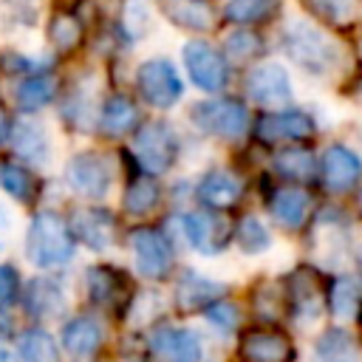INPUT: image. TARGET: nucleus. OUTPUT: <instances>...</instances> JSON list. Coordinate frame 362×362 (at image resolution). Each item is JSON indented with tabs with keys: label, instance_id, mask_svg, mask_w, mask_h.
Instances as JSON below:
<instances>
[{
	"label": "nucleus",
	"instance_id": "nucleus-1",
	"mask_svg": "<svg viewBox=\"0 0 362 362\" xmlns=\"http://www.w3.org/2000/svg\"><path fill=\"white\" fill-rule=\"evenodd\" d=\"M28 260L40 269H57L74 257L76 240L68 229V221L51 209H42L31 218L28 235H25Z\"/></svg>",
	"mask_w": 362,
	"mask_h": 362
},
{
	"label": "nucleus",
	"instance_id": "nucleus-2",
	"mask_svg": "<svg viewBox=\"0 0 362 362\" xmlns=\"http://www.w3.org/2000/svg\"><path fill=\"white\" fill-rule=\"evenodd\" d=\"M283 294H286V317L297 328H311L325 311L328 283L317 269L300 266L283 277Z\"/></svg>",
	"mask_w": 362,
	"mask_h": 362
},
{
	"label": "nucleus",
	"instance_id": "nucleus-3",
	"mask_svg": "<svg viewBox=\"0 0 362 362\" xmlns=\"http://www.w3.org/2000/svg\"><path fill=\"white\" fill-rule=\"evenodd\" d=\"M283 48L303 71L314 76H328L339 65L337 42L317 31L311 23H291L283 34Z\"/></svg>",
	"mask_w": 362,
	"mask_h": 362
},
{
	"label": "nucleus",
	"instance_id": "nucleus-4",
	"mask_svg": "<svg viewBox=\"0 0 362 362\" xmlns=\"http://www.w3.org/2000/svg\"><path fill=\"white\" fill-rule=\"evenodd\" d=\"M308 240H311V252H314L317 263L325 266V269H334L345 257V252L351 249V221H348V215L337 206L320 209L311 221Z\"/></svg>",
	"mask_w": 362,
	"mask_h": 362
},
{
	"label": "nucleus",
	"instance_id": "nucleus-5",
	"mask_svg": "<svg viewBox=\"0 0 362 362\" xmlns=\"http://www.w3.org/2000/svg\"><path fill=\"white\" fill-rule=\"evenodd\" d=\"M133 156L150 175L167 173L178 158V136L167 122H144L133 136Z\"/></svg>",
	"mask_w": 362,
	"mask_h": 362
},
{
	"label": "nucleus",
	"instance_id": "nucleus-6",
	"mask_svg": "<svg viewBox=\"0 0 362 362\" xmlns=\"http://www.w3.org/2000/svg\"><path fill=\"white\" fill-rule=\"evenodd\" d=\"M192 124L215 139H238L246 133L249 113L238 99H206L195 102L189 110Z\"/></svg>",
	"mask_w": 362,
	"mask_h": 362
},
{
	"label": "nucleus",
	"instance_id": "nucleus-7",
	"mask_svg": "<svg viewBox=\"0 0 362 362\" xmlns=\"http://www.w3.org/2000/svg\"><path fill=\"white\" fill-rule=\"evenodd\" d=\"M181 223H184V235H187L189 246L206 257L221 255L229 246L232 232H235V223L223 215V209H209V206H201V209L184 215Z\"/></svg>",
	"mask_w": 362,
	"mask_h": 362
},
{
	"label": "nucleus",
	"instance_id": "nucleus-8",
	"mask_svg": "<svg viewBox=\"0 0 362 362\" xmlns=\"http://www.w3.org/2000/svg\"><path fill=\"white\" fill-rule=\"evenodd\" d=\"M130 249L136 257V269L147 280H164L173 272V243L161 229L136 226L130 232Z\"/></svg>",
	"mask_w": 362,
	"mask_h": 362
},
{
	"label": "nucleus",
	"instance_id": "nucleus-9",
	"mask_svg": "<svg viewBox=\"0 0 362 362\" xmlns=\"http://www.w3.org/2000/svg\"><path fill=\"white\" fill-rule=\"evenodd\" d=\"M85 286H88V297L110 314L122 317L127 311V305L133 303V283L122 269L90 266L85 274Z\"/></svg>",
	"mask_w": 362,
	"mask_h": 362
},
{
	"label": "nucleus",
	"instance_id": "nucleus-10",
	"mask_svg": "<svg viewBox=\"0 0 362 362\" xmlns=\"http://www.w3.org/2000/svg\"><path fill=\"white\" fill-rule=\"evenodd\" d=\"M238 356L243 362H294L297 348L277 325H255L240 334Z\"/></svg>",
	"mask_w": 362,
	"mask_h": 362
},
{
	"label": "nucleus",
	"instance_id": "nucleus-11",
	"mask_svg": "<svg viewBox=\"0 0 362 362\" xmlns=\"http://www.w3.org/2000/svg\"><path fill=\"white\" fill-rule=\"evenodd\" d=\"M68 229H71L74 240H79L90 252L110 249L116 243V235H119L116 215L110 209H105V206H76L71 212Z\"/></svg>",
	"mask_w": 362,
	"mask_h": 362
},
{
	"label": "nucleus",
	"instance_id": "nucleus-12",
	"mask_svg": "<svg viewBox=\"0 0 362 362\" xmlns=\"http://www.w3.org/2000/svg\"><path fill=\"white\" fill-rule=\"evenodd\" d=\"M150 354L158 362H201V334L187 325H156L147 339Z\"/></svg>",
	"mask_w": 362,
	"mask_h": 362
},
{
	"label": "nucleus",
	"instance_id": "nucleus-13",
	"mask_svg": "<svg viewBox=\"0 0 362 362\" xmlns=\"http://www.w3.org/2000/svg\"><path fill=\"white\" fill-rule=\"evenodd\" d=\"M136 85H139L141 99L161 110L173 107L184 93L181 76L167 59H147L136 74Z\"/></svg>",
	"mask_w": 362,
	"mask_h": 362
},
{
	"label": "nucleus",
	"instance_id": "nucleus-14",
	"mask_svg": "<svg viewBox=\"0 0 362 362\" xmlns=\"http://www.w3.org/2000/svg\"><path fill=\"white\" fill-rule=\"evenodd\" d=\"M184 65H187V74L189 79L201 88V90H221L226 82H229V68H226V59L221 51H215L209 42L204 40H192L184 45Z\"/></svg>",
	"mask_w": 362,
	"mask_h": 362
},
{
	"label": "nucleus",
	"instance_id": "nucleus-15",
	"mask_svg": "<svg viewBox=\"0 0 362 362\" xmlns=\"http://www.w3.org/2000/svg\"><path fill=\"white\" fill-rule=\"evenodd\" d=\"M317 173H320V181L328 192L345 195L362 181V158L354 150H348L345 144H331L322 153Z\"/></svg>",
	"mask_w": 362,
	"mask_h": 362
},
{
	"label": "nucleus",
	"instance_id": "nucleus-16",
	"mask_svg": "<svg viewBox=\"0 0 362 362\" xmlns=\"http://www.w3.org/2000/svg\"><path fill=\"white\" fill-rule=\"evenodd\" d=\"M314 133H317V124L303 110H274V113L260 116L255 124V136L263 144H280V141L297 144V141L311 139Z\"/></svg>",
	"mask_w": 362,
	"mask_h": 362
},
{
	"label": "nucleus",
	"instance_id": "nucleus-17",
	"mask_svg": "<svg viewBox=\"0 0 362 362\" xmlns=\"http://www.w3.org/2000/svg\"><path fill=\"white\" fill-rule=\"evenodd\" d=\"M68 187L85 198H105L110 189V167L99 153H79L65 167Z\"/></svg>",
	"mask_w": 362,
	"mask_h": 362
},
{
	"label": "nucleus",
	"instance_id": "nucleus-18",
	"mask_svg": "<svg viewBox=\"0 0 362 362\" xmlns=\"http://www.w3.org/2000/svg\"><path fill=\"white\" fill-rule=\"evenodd\" d=\"M266 209L274 218L277 226L283 229H300L311 209H314V195L308 189H303V184H286V187H274L266 195Z\"/></svg>",
	"mask_w": 362,
	"mask_h": 362
},
{
	"label": "nucleus",
	"instance_id": "nucleus-19",
	"mask_svg": "<svg viewBox=\"0 0 362 362\" xmlns=\"http://www.w3.org/2000/svg\"><path fill=\"white\" fill-rule=\"evenodd\" d=\"M243 88H246V96L263 107H277V105L291 102V79H288L286 68L277 62H266V65L252 68Z\"/></svg>",
	"mask_w": 362,
	"mask_h": 362
},
{
	"label": "nucleus",
	"instance_id": "nucleus-20",
	"mask_svg": "<svg viewBox=\"0 0 362 362\" xmlns=\"http://www.w3.org/2000/svg\"><path fill=\"white\" fill-rule=\"evenodd\" d=\"M223 294H226L223 283H218L212 277H204L195 269H184L181 277L175 280V308L181 314H198Z\"/></svg>",
	"mask_w": 362,
	"mask_h": 362
},
{
	"label": "nucleus",
	"instance_id": "nucleus-21",
	"mask_svg": "<svg viewBox=\"0 0 362 362\" xmlns=\"http://www.w3.org/2000/svg\"><path fill=\"white\" fill-rule=\"evenodd\" d=\"M195 195H198V201L204 204V206H209V209H232L238 201H240V195H243V187H240V181L229 173V170H223V167H215V170H206L204 175H201V181H198V187H195Z\"/></svg>",
	"mask_w": 362,
	"mask_h": 362
},
{
	"label": "nucleus",
	"instance_id": "nucleus-22",
	"mask_svg": "<svg viewBox=\"0 0 362 362\" xmlns=\"http://www.w3.org/2000/svg\"><path fill=\"white\" fill-rule=\"evenodd\" d=\"M325 308L339 320H356L362 317V277L354 274H339L328 283V294H325Z\"/></svg>",
	"mask_w": 362,
	"mask_h": 362
},
{
	"label": "nucleus",
	"instance_id": "nucleus-23",
	"mask_svg": "<svg viewBox=\"0 0 362 362\" xmlns=\"http://www.w3.org/2000/svg\"><path fill=\"white\" fill-rule=\"evenodd\" d=\"M272 170L286 184H311V181H317V156L308 147L288 144L274 153Z\"/></svg>",
	"mask_w": 362,
	"mask_h": 362
},
{
	"label": "nucleus",
	"instance_id": "nucleus-24",
	"mask_svg": "<svg viewBox=\"0 0 362 362\" xmlns=\"http://www.w3.org/2000/svg\"><path fill=\"white\" fill-rule=\"evenodd\" d=\"M62 348L74 359H90L102 348V325L93 317H74L62 325Z\"/></svg>",
	"mask_w": 362,
	"mask_h": 362
},
{
	"label": "nucleus",
	"instance_id": "nucleus-25",
	"mask_svg": "<svg viewBox=\"0 0 362 362\" xmlns=\"http://www.w3.org/2000/svg\"><path fill=\"white\" fill-rule=\"evenodd\" d=\"M8 139H11V147L20 158H25L31 164H48L51 147H48V133L40 122H31V119L14 122Z\"/></svg>",
	"mask_w": 362,
	"mask_h": 362
},
{
	"label": "nucleus",
	"instance_id": "nucleus-26",
	"mask_svg": "<svg viewBox=\"0 0 362 362\" xmlns=\"http://www.w3.org/2000/svg\"><path fill=\"white\" fill-rule=\"evenodd\" d=\"M25 311L31 317H57L65 311V288L54 280V277H34L23 294Z\"/></svg>",
	"mask_w": 362,
	"mask_h": 362
},
{
	"label": "nucleus",
	"instance_id": "nucleus-27",
	"mask_svg": "<svg viewBox=\"0 0 362 362\" xmlns=\"http://www.w3.org/2000/svg\"><path fill=\"white\" fill-rule=\"evenodd\" d=\"M359 359H362V348L342 325H331L314 339V362H359Z\"/></svg>",
	"mask_w": 362,
	"mask_h": 362
},
{
	"label": "nucleus",
	"instance_id": "nucleus-28",
	"mask_svg": "<svg viewBox=\"0 0 362 362\" xmlns=\"http://www.w3.org/2000/svg\"><path fill=\"white\" fill-rule=\"evenodd\" d=\"M136 122H139V110H136V105H133L127 96L116 93V96H110V99L102 105L99 130H102L107 139H119V136L130 133V130L136 127Z\"/></svg>",
	"mask_w": 362,
	"mask_h": 362
},
{
	"label": "nucleus",
	"instance_id": "nucleus-29",
	"mask_svg": "<svg viewBox=\"0 0 362 362\" xmlns=\"http://www.w3.org/2000/svg\"><path fill=\"white\" fill-rule=\"evenodd\" d=\"M158 201H161V187L153 175H133L124 187V195H122V206L133 218L150 215L158 206Z\"/></svg>",
	"mask_w": 362,
	"mask_h": 362
},
{
	"label": "nucleus",
	"instance_id": "nucleus-30",
	"mask_svg": "<svg viewBox=\"0 0 362 362\" xmlns=\"http://www.w3.org/2000/svg\"><path fill=\"white\" fill-rule=\"evenodd\" d=\"M17 351L25 362H59L57 339L42 328H25L17 339Z\"/></svg>",
	"mask_w": 362,
	"mask_h": 362
},
{
	"label": "nucleus",
	"instance_id": "nucleus-31",
	"mask_svg": "<svg viewBox=\"0 0 362 362\" xmlns=\"http://www.w3.org/2000/svg\"><path fill=\"white\" fill-rule=\"evenodd\" d=\"M164 11L173 23L192 31H204L212 25V14L204 0H164Z\"/></svg>",
	"mask_w": 362,
	"mask_h": 362
},
{
	"label": "nucleus",
	"instance_id": "nucleus-32",
	"mask_svg": "<svg viewBox=\"0 0 362 362\" xmlns=\"http://www.w3.org/2000/svg\"><path fill=\"white\" fill-rule=\"evenodd\" d=\"M252 311L260 322L274 325L286 317V294H283V283H263L255 288V300H252Z\"/></svg>",
	"mask_w": 362,
	"mask_h": 362
},
{
	"label": "nucleus",
	"instance_id": "nucleus-33",
	"mask_svg": "<svg viewBox=\"0 0 362 362\" xmlns=\"http://www.w3.org/2000/svg\"><path fill=\"white\" fill-rule=\"evenodd\" d=\"M54 93H57L54 76L34 74V76H28V79L20 82V88H17V105L23 110H40V107H45L54 99Z\"/></svg>",
	"mask_w": 362,
	"mask_h": 362
},
{
	"label": "nucleus",
	"instance_id": "nucleus-34",
	"mask_svg": "<svg viewBox=\"0 0 362 362\" xmlns=\"http://www.w3.org/2000/svg\"><path fill=\"white\" fill-rule=\"evenodd\" d=\"M0 187H3L14 201H20V204L34 201V195H37V178H34L25 167H20V164H14V161H3V164H0Z\"/></svg>",
	"mask_w": 362,
	"mask_h": 362
},
{
	"label": "nucleus",
	"instance_id": "nucleus-35",
	"mask_svg": "<svg viewBox=\"0 0 362 362\" xmlns=\"http://www.w3.org/2000/svg\"><path fill=\"white\" fill-rule=\"evenodd\" d=\"M232 238L238 240V246H240L246 255H263V252L272 246L269 229H266L255 215H243V218L235 223Z\"/></svg>",
	"mask_w": 362,
	"mask_h": 362
},
{
	"label": "nucleus",
	"instance_id": "nucleus-36",
	"mask_svg": "<svg viewBox=\"0 0 362 362\" xmlns=\"http://www.w3.org/2000/svg\"><path fill=\"white\" fill-rule=\"evenodd\" d=\"M280 8V0H229L223 14L232 23L249 25V23H263Z\"/></svg>",
	"mask_w": 362,
	"mask_h": 362
},
{
	"label": "nucleus",
	"instance_id": "nucleus-37",
	"mask_svg": "<svg viewBox=\"0 0 362 362\" xmlns=\"http://www.w3.org/2000/svg\"><path fill=\"white\" fill-rule=\"evenodd\" d=\"M48 37H51L57 51L68 54L82 42V25H79V20L74 14H57L51 20V25H48Z\"/></svg>",
	"mask_w": 362,
	"mask_h": 362
},
{
	"label": "nucleus",
	"instance_id": "nucleus-38",
	"mask_svg": "<svg viewBox=\"0 0 362 362\" xmlns=\"http://www.w3.org/2000/svg\"><path fill=\"white\" fill-rule=\"evenodd\" d=\"M201 314L206 317V322H209V325H215V328H218V331H223V334L238 331V328H240V320H243L240 305H238L235 300H226V297H218V300H215V303H209Z\"/></svg>",
	"mask_w": 362,
	"mask_h": 362
},
{
	"label": "nucleus",
	"instance_id": "nucleus-39",
	"mask_svg": "<svg viewBox=\"0 0 362 362\" xmlns=\"http://www.w3.org/2000/svg\"><path fill=\"white\" fill-rule=\"evenodd\" d=\"M223 54L235 62H249V59L263 54V40L252 31H232L223 40Z\"/></svg>",
	"mask_w": 362,
	"mask_h": 362
},
{
	"label": "nucleus",
	"instance_id": "nucleus-40",
	"mask_svg": "<svg viewBox=\"0 0 362 362\" xmlns=\"http://www.w3.org/2000/svg\"><path fill=\"white\" fill-rule=\"evenodd\" d=\"M308 3L322 20L334 23V25H345L356 14V0H308Z\"/></svg>",
	"mask_w": 362,
	"mask_h": 362
},
{
	"label": "nucleus",
	"instance_id": "nucleus-41",
	"mask_svg": "<svg viewBox=\"0 0 362 362\" xmlns=\"http://www.w3.org/2000/svg\"><path fill=\"white\" fill-rule=\"evenodd\" d=\"M20 300V277L14 266L0 263V305H11Z\"/></svg>",
	"mask_w": 362,
	"mask_h": 362
},
{
	"label": "nucleus",
	"instance_id": "nucleus-42",
	"mask_svg": "<svg viewBox=\"0 0 362 362\" xmlns=\"http://www.w3.org/2000/svg\"><path fill=\"white\" fill-rule=\"evenodd\" d=\"M11 331H14V322H11V317L3 311V305H0V342H6V339H11Z\"/></svg>",
	"mask_w": 362,
	"mask_h": 362
},
{
	"label": "nucleus",
	"instance_id": "nucleus-43",
	"mask_svg": "<svg viewBox=\"0 0 362 362\" xmlns=\"http://www.w3.org/2000/svg\"><path fill=\"white\" fill-rule=\"evenodd\" d=\"M8 133H11V122H8V113L0 107V144L8 139Z\"/></svg>",
	"mask_w": 362,
	"mask_h": 362
},
{
	"label": "nucleus",
	"instance_id": "nucleus-44",
	"mask_svg": "<svg viewBox=\"0 0 362 362\" xmlns=\"http://www.w3.org/2000/svg\"><path fill=\"white\" fill-rule=\"evenodd\" d=\"M0 362H17V359H14L8 351H0Z\"/></svg>",
	"mask_w": 362,
	"mask_h": 362
},
{
	"label": "nucleus",
	"instance_id": "nucleus-45",
	"mask_svg": "<svg viewBox=\"0 0 362 362\" xmlns=\"http://www.w3.org/2000/svg\"><path fill=\"white\" fill-rule=\"evenodd\" d=\"M356 266H359V274H362V246L356 249Z\"/></svg>",
	"mask_w": 362,
	"mask_h": 362
},
{
	"label": "nucleus",
	"instance_id": "nucleus-46",
	"mask_svg": "<svg viewBox=\"0 0 362 362\" xmlns=\"http://www.w3.org/2000/svg\"><path fill=\"white\" fill-rule=\"evenodd\" d=\"M359 212H362V192H359Z\"/></svg>",
	"mask_w": 362,
	"mask_h": 362
},
{
	"label": "nucleus",
	"instance_id": "nucleus-47",
	"mask_svg": "<svg viewBox=\"0 0 362 362\" xmlns=\"http://www.w3.org/2000/svg\"><path fill=\"white\" fill-rule=\"evenodd\" d=\"M359 325H362V317H359Z\"/></svg>",
	"mask_w": 362,
	"mask_h": 362
}]
</instances>
